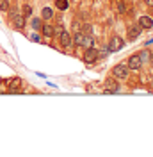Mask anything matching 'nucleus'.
<instances>
[{
	"label": "nucleus",
	"mask_w": 153,
	"mask_h": 157,
	"mask_svg": "<svg viewBox=\"0 0 153 157\" xmlns=\"http://www.w3.org/2000/svg\"><path fill=\"white\" fill-rule=\"evenodd\" d=\"M7 80V86H6V93H9V95H14V93H20L21 91V84H23V80L21 77H9L6 78Z\"/></svg>",
	"instance_id": "1"
},
{
	"label": "nucleus",
	"mask_w": 153,
	"mask_h": 157,
	"mask_svg": "<svg viewBox=\"0 0 153 157\" xmlns=\"http://www.w3.org/2000/svg\"><path fill=\"white\" fill-rule=\"evenodd\" d=\"M103 93H107V95H112V93H119V89H121V86H119V82H118V78H114L112 75L109 78H105V82H103Z\"/></svg>",
	"instance_id": "2"
},
{
	"label": "nucleus",
	"mask_w": 153,
	"mask_h": 157,
	"mask_svg": "<svg viewBox=\"0 0 153 157\" xmlns=\"http://www.w3.org/2000/svg\"><path fill=\"white\" fill-rule=\"evenodd\" d=\"M128 73H130V70L126 64H116L114 68L110 70V75L118 80H125V78L128 77Z\"/></svg>",
	"instance_id": "3"
},
{
	"label": "nucleus",
	"mask_w": 153,
	"mask_h": 157,
	"mask_svg": "<svg viewBox=\"0 0 153 157\" xmlns=\"http://www.w3.org/2000/svg\"><path fill=\"white\" fill-rule=\"evenodd\" d=\"M107 45H109V50H110V54H114V52H119V50H123V48H125V39H123V38H119V36L116 34V36H112V38H110V41H109Z\"/></svg>",
	"instance_id": "4"
},
{
	"label": "nucleus",
	"mask_w": 153,
	"mask_h": 157,
	"mask_svg": "<svg viewBox=\"0 0 153 157\" xmlns=\"http://www.w3.org/2000/svg\"><path fill=\"white\" fill-rule=\"evenodd\" d=\"M137 25H139L144 32H148V30L153 29V18L150 14H141V16L137 18Z\"/></svg>",
	"instance_id": "5"
},
{
	"label": "nucleus",
	"mask_w": 153,
	"mask_h": 157,
	"mask_svg": "<svg viewBox=\"0 0 153 157\" xmlns=\"http://www.w3.org/2000/svg\"><path fill=\"white\" fill-rule=\"evenodd\" d=\"M141 34H143V29H141L137 23L128 25V29H126V39H128V41H135Z\"/></svg>",
	"instance_id": "6"
},
{
	"label": "nucleus",
	"mask_w": 153,
	"mask_h": 157,
	"mask_svg": "<svg viewBox=\"0 0 153 157\" xmlns=\"http://www.w3.org/2000/svg\"><path fill=\"white\" fill-rule=\"evenodd\" d=\"M125 64L128 66V70H141L143 68V63H141V59H139L137 54L130 56V57H126V63H125Z\"/></svg>",
	"instance_id": "7"
},
{
	"label": "nucleus",
	"mask_w": 153,
	"mask_h": 157,
	"mask_svg": "<svg viewBox=\"0 0 153 157\" xmlns=\"http://www.w3.org/2000/svg\"><path fill=\"white\" fill-rule=\"evenodd\" d=\"M98 61V50L93 47V48H86V54H84V63L86 64H95Z\"/></svg>",
	"instance_id": "8"
},
{
	"label": "nucleus",
	"mask_w": 153,
	"mask_h": 157,
	"mask_svg": "<svg viewBox=\"0 0 153 157\" xmlns=\"http://www.w3.org/2000/svg\"><path fill=\"white\" fill-rule=\"evenodd\" d=\"M11 23H13V27H14L16 30H23L25 29V25H27V18H25L21 13H18L14 18L11 20Z\"/></svg>",
	"instance_id": "9"
},
{
	"label": "nucleus",
	"mask_w": 153,
	"mask_h": 157,
	"mask_svg": "<svg viewBox=\"0 0 153 157\" xmlns=\"http://www.w3.org/2000/svg\"><path fill=\"white\" fill-rule=\"evenodd\" d=\"M59 43H61L62 48H69V47H73V43H71V34H69L66 29L62 30V34L59 36Z\"/></svg>",
	"instance_id": "10"
},
{
	"label": "nucleus",
	"mask_w": 153,
	"mask_h": 157,
	"mask_svg": "<svg viewBox=\"0 0 153 157\" xmlns=\"http://www.w3.org/2000/svg\"><path fill=\"white\" fill-rule=\"evenodd\" d=\"M39 32H41V34H43V36H45L47 39L54 38V25H50V23H47V21H45V23H43V27H41V30H39Z\"/></svg>",
	"instance_id": "11"
},
{
	"label": "nucleus",
	"mask_w": 153,
	"mask_h": 157,
	"mask_svg": "<svg viewBox=\"0 0 153 157\" xmlns=\"http://www.w3.org/2000/svg\"><path fill=\"white\" fill-rule=\"evenodd\" d=\"M54 16H55V13H54V9H52V7L45 6V7L41 9V18H43V21H48V20H52Z\"/></svg>",
	"instance_id": "12"
},
{
	"label": "nucleus",
	"mask_w": 153,
	"mask_h": 157,
	"mask_svg": "<svg viewBox=\"0 0 153 157\" xmlns=\"http://www.w3.org/2000/svg\"><path fill=\"white\" fill-rule=\"evenodd\" d=\"M43 23H45V21H43V18H41V16H32V18H30V27H32V30H41V27H43Z\"/></svg>",
	"instance_id": "13"
},
{
	"label": "nucleus",
	"mask_w": 153,
	"mask_h": 157,
	"mask_svg": "<svg viewBox=\"0 0 153 157\" xmlns=\"http://www.w3.org/2000/svg\"><path fill=\"white\" fill-rule=\"evenodd\" d=\"M137 56H139V59H141V63H143V64H146V63H150V61H151V52H150L148 47H146L144 50H141Z\"/></svg>",
	"instance_id": "14"
},
{
	"label": "nucleus",
	"mask_w": 153,
	"mask_h": 157,
	"mask_svg": "<svg viewBox=\"0 0 153 157\" xmlns=\"http://www.w3.org/2000/svg\"><path fill=\"white\" fill-rule=\"evenodd\" d=\"M84 32H80V30H76L75 34H73V38H71V43H73V47H82V41H84Z\"/></svg>",
	"instance_id": "15"
},
{
	"label": "nucleus",
	"mask_w": 153,
	"mask_h": 157,
	"mask_svg": "<svg viewBox=\"0 0 153 157\" xmlns=\"http://www.w3.org/2000/svg\"><path fill=\"white\" fill-rule=\"evenodd\" d=\"M82 47H84V48H93V47H95V38H93V34H87V36H84Z\"/></svg>",
	"instance_id": "16"
},
{
	"label": "nucleus",
	"mask_w": 153,
	"mask_h": 157,
	"mask_svg": "<svg viewBox=\"0 0 153 157\" xmlns=\"http://www.w3.org/2000/svg\"><path fill=\"white\" fill-rule=\"evenodd\" d=\"M55 7L59 11H68L69 9V2L68 0H55Z\"/></svg>",
	"instance_id": "17"
},
{
	"label": "nucleus",
	"mask_w": 153,
	"mask_h": 157,
	"mask_svg": "<svg viewBox=\"0 0 153 157\" xmlns=\"http://www.w3.org/2000/svg\"><path fill=\"white\" fill-rule=\"evenodd\" d=\"M116 9H118V13L119 14H125L126 13V0H118V4H116Z\"/></svg>",
	"instance_id": "18"
},
{
	"label": "nucleus",
	"mask_w": 153,
	"mask_h": 157,
	"mask_svg": "<svg viewBox=\"0 0 153 157\" xmlns=\"http://www.w3.org/2000/svg\"><path fill=\"white\" fill-rule=\"evenodd\" d=\"M32 13H34V9H32V6H30V4H25V6L21 7V14H23L25 18H30V16H32Z\"/></svg>",
	"instance_id": "19"
},
{
	"label": "nucleus",
	"mask_w": 153,
	"mask_h": 157,
	"mask_svg": "<svg viewBox=\"0 0 153 157\" xmlns=\"http://www.w3.org/2000/svg\"><path fill=\"white\" fill-rule=\"evenodd\" d=\"M80 32H84V34H93V25L91 23H84L82 27H80Z\"/></svg>",
	"instance_id": "20"
},
{
	"label": "nucleus",
	"mask_w": 153,
	"mask_h": 157,
	"mask_svg": "<svg viewBox=\"0 0 153 157\" xmlns=\"http://www.w3.org/2000/svg\"><path fill=\"white\" fill-rule=\"evenodd\" d=\"M62 30H64L62 23H57V25H54V38H59V36L62 34Z\"/></svg>",
	"instance_id": "21"
},
{
	"label": "nucleus",
	"mask_w": 153,
	"mask_h": 157,
	"mask_svg": "<svg viewBox=\"0 0 153 157\" xmlns=\"http://www.w3.org/2000/svg\"><path fill=\"white\" fill-rule=\"evenodd\" d=\"M9 7H11V2H9V0H0V11H2V13H7V11H9Z\"/></svg>",
	"instance_id": "22"
},
{
	"label": "nucleus",
	"mask_w": 153,
	"mask_h": 157,
	"mask_svg": "<svg viewBox=\"0 0 153 157\" xmlns=\"http://www.w3.org/2000/svg\"><path fill=\"white\" fill-rule=\"evenodd\" d=\"M18 13H20V11H18V7H16V6H11L9 11H7V14H9V20H13L14 16H16V14H18Z\"/></svg>",
	"instance_id": "23"
},
{
	"label": "nucleus",
	"mask_w": 153,
	"mask_h": 157,
	"mask_svg": "<svg viewBox=\"0 0 153 157\" xmlns=\"http://www.w3.org/2000/svg\"><path fill=\"white\" fill-rule=\"evenodd\" d=\"M30 39H32V41H36V43H41V41H43V39H41V36H39L38 32H34V34H30Z\"/></svg>",
	"instance_id": "24"
},
{
	"label": "nucleus",
	"mask_w": 153,
	"mask_h": 157,
	"mask_svg": "<svg viewBox=\"0 0 153 157\" xmlns=\"http://www.w3.org/2000/svg\"><path fill=\"white\" fill-rule=\"evenodd\" d=\"M71 27H73V29H75V32H76V30H80V27H82V25H80L78 21H75V23H71Z\"/></svg>",
	"instance_id": "25"
},
{
	"label": "nucleus",
	"mask_w": 153,
	"mask_h": 157,
	"mask_svg": "<svg viewBox=\"0 0 153 157\" xmlns=\"http://www.w3.org/2000/svg\"><path fill=\"white\" fill-rule=\"evenodd\" d=\"M143 2H144V6H148V7L153 9V0H143Z\"/></svg>",
	"instance_id": "26"
},
{
	"label": "nucleus",
	"mask_w": 153,
	"mask_h": 157,
	"mask_svg": "<svg viewBox=\"0 0 153 157\" xmlns=\"http://www.w3.org/2000/svg\"><path fill=\"white\" fill-rule=\"evenodd\" d=\"M36 75H38V77H41V78H47V75H45V73H41V71H36Z\"/></svg>",
	"instance_id": "27"
},
{
	"label": "nucleus",
	"mask_w": 153,
	"mask_h": 157,
	"mask_svg": "<svg viewBox=\"0 0 153 157\" xmlns=\"http://www.w3.org/2000/svg\"><path fill=\"white\" fill-rule=\"evenodd\" d=\"M144 45H146V47H150V45H153V38H151V39H148V41H146Z\"/></svg>",
	"instance_id": "28"
},
{
	"label": "nucleus",
	"mask_w": 153,
	"mask_h": 157,
	"mask_svg": "<svg viewBox=\"0 0 153 157\" xmlns=\"http://www.w3.org/2000/svg\"><path fill=\"white\" fill-rule=\"evenodd\" d=\"M150 16H151V18H153V9H151V14H150Z\"/></svg>",
	"instance_id": "29"
}]
</instances>
